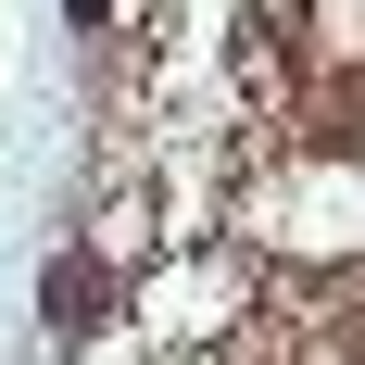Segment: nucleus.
I'll use <instances>...</instances> for the list:
<instances>
[{"label": "nucleus", "mask_w": 365, "mask_h": 365, "mask_svg": "<svg viewBox=\"0 0 365 365\" xmlns=\"http://www.w3.org/2000/svg\"><path fill=\"white\" fill-rule=\"evenodd\" d=\"M38 315H51V340H88L113 315V277H101V252H51L38 264Z\"/></svg>", "instance_id": "f257e3e1"}, {"label": "nucleus", "mask_w": 365, "mask_h": 365, "mask_svg": "<svg viewBox=\"0 0 365 365\" xmlns=\"http://www.w3.org/2000/svg\"><path fill=\"white\" fill-rule=\"evenodd\" d=\"M63 13H76V38H101V26H113V0H63Z\"/></svg>", "instance_id": "f03ea898"}]
</instances>
